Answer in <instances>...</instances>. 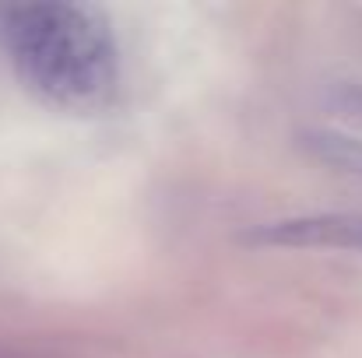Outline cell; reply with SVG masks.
I'll return each mask as SVG.
<instances>
[{
  "instance_id": "obj_2",
  "label": "cell",
  "mask_w": 362,
  "mask_h": 358,
  "mask_svg": "<svg viewBox=\"0 0 362 358\" xmlns=\"http://www.w3.org/2000/svg\"><path fill=\"white\" fill-rule=\"evenodd\" d=\"M246 242L288 249H362V215H306L257 225Z\"/></svg>"
},
{
  "instance_id": "obj_1",
  "label": "cell",
  "mask_w": 362,
  "mask_h": 358,
  "mask_svg": "<svg viewBox=\"0 0 362 358\" xmlns=\"http://www.w3.org/2000/svg\"><path fill=\"white\" fill-rule=\"evenodd\" d=\"M21 85L46 106L95 113L120 81V49L103 11L85 4H21L4 18Z\"/></svg>"
},
{
  "instance_id": "obj_4",
  "label": "cell",
  "mask_w": 362,
  "mask_h": 358,
  "mask_svg": "<svg viewBox=\"0 0 362 358\" xmlns=\"http://www.w3.org/2000/svg\"><path fill=\"white\" fill-rule=\"evenodd\" d=\"M345 106H349L356 117H362V92H349V95H345Z\"/></svg>"
},
{
  "instance_id": "obj_3",
  "label": "cell",
  "mask_w": 362,
  "mask_h": 358,
  "mask_svg": "<svg viewBox=\"0 0 362 358\" xmlns=\"http://www.w3.org/2000/svg\"><path fill=\"white\" fill-rule=\"evenodd\" d=\"M299 148H303L306 155H313L317 162L331 165V169L362 176V137H352V133H345V130L313 126V130H303V133H299Z\"/></svg>"
}]
</instances>
